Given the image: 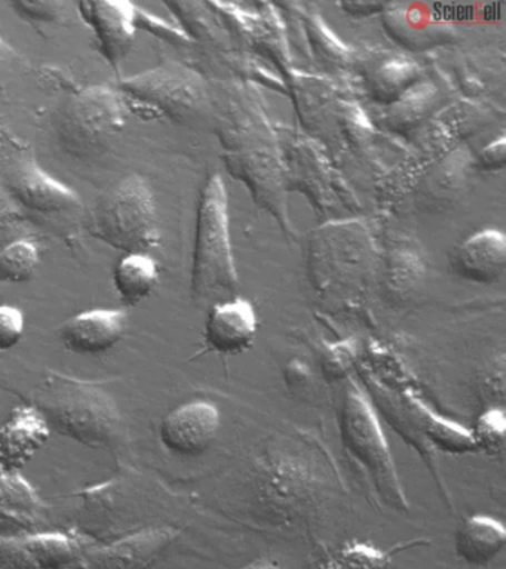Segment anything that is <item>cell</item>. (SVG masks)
<instances>
[{
    "label": "cell",
    "instance_id": "obj_6",
    "mask_svg": "<svg viewBox=\"0 0 506 569\" xmlns=\"http://www.w3.org/2000/svg\"><path fill=\"white\" fill-rule=\"evenodd\" d=\"M128 111L145 119H180L199 100V83L189 70L161 64L119 82Z\"/></svg>",
    "mask_w": 506,
    "mask_h": 569
},
{
    "label": "cell",
    "instance_id": "obj_14",
    "mask_svg": "<svg viewBox=\"0 0 506 569\" xmlns=\"http://www.w3.org/2000/svg\"><path fill=\"white\" fill-rule=\"evenodd\" d=\"M452 264L457 274L473 282H497L506 267L504 231L484 229L470 234L453 252Z\"/></svg>",
    "mask_w": 506,
    "mask_h": 569
},
{
    "label": "cell",
    "instance_id": "obj_24",
    "mask_svg": "<svg viewBox=\"0 0 506 569\" xmlns=\"http://www.w3.org/2000/svg\"><path fill=\"white\" fill-rule=\"evenodd\" d=\"M244 569H282V568L279 567V565H277L275 562H270V560L261 559V560H257V562H255V563L248 565V567L244 568Z\"/></svg>",
    "mask_w": 506,
    "mask_h": 569
},
{
    "label": "cell",
    "instance_id": "obj_4",
    "mask_svg": "<svg viewBox=\"0 0 506 569\" xmlns=\"http://www.w3.org/2000/svg\"><path fill=\"white\" fill-rule=\"evenodd\" d=\"M128 113L118 89L105 84L88 87L66 100L57 111V141L72 158H95L103 153L126 127Z\"/></svg>",
    "mask_w": 506,
    "mask_h": 569
},
{
    "label": "cell",
    "instance_id": "obj_9",
    "mask_svg": "<svg viewBox=\"0 0 506 569\" xmlns=\"http://www.w3.org/2000/svg\"><path fill=\"white\" fill-rule=\"evenodd\" d=\"M259 333V316L246 298L232 297L219 301L208 311L204 341L211 351L221 356L246 353Z\"/></svg>",
    "mask_w": 506,
    "mask_h": 569
},
{
    "label": "cell",
    "instance_id": "obj_13",
    "mask_svg": "<svg viewBox=\"0 0 506 569\" xmlns=\"http://www.w3.org/2000/svg\"><path fill=\"white\" fill-rule=\"evenodd\" d=\"M177 537L179 531L172 527L143 529L87 556L82 569H148Z\"/></svg>",
    "mask_w": 506,
    "mask_h": 569
},
{
    "label": "cell",
    "instance_id": "obj_21",
    "mask_svg": "<svg viewBox=\"0 0 506 569\" xmlns=\"http://www.w3.org/2000/svg\"><path fill=\"white\" fill-rule=\"evenodd\" d=\"M11 7L23 20L43 24H56L68 16L63 2H14Z\"/></svg>",
    "mask_w": 506,
    "mask_h": 569
},
{
    "label": "cell",
    "instance_id": "obj_7",
    "mask_svg": "<svg viewBox=\"0 0 506 569\" xmlns=\"http://www.w3.org/2000/svg\"><path fill=\"white\" fill-rule=\"evenodd\" d=\"M221 427L219 408L207 400H192L172 409L161 422L159 438L177 456L195 457L215 443Z\"/></svg>",
    "mask_w": 506,
    "mask_h": 569
},
{
    "label": "cell",
    "instance_id": "obj_23",
    "mask_svg": "<svg viewBox=\"0 0 506 569\" xmlns=\"http://www.w3.org/2000/svg\"><path fill=\"white\" fill-rule=\"evenodd\" d=\"M17 62V52L0 36V91L6 87L8 76Z\"/></svg>",
    "mask_w": 506,
    "mask_h": 569
},
{
    "label": "cell",
    "instance_id": "obj_11",
    "mask_svg": "<svg viewBox=\"0 0 506 569\" xmlns=\"http://www.w3.org/2000/svg\"><path fill=\"white\" fill-rule=\"evenodd\" d=\"M128 316L123 310L96 309L70 318L60 328L65 349L75 355L96 356L112 350L126 337Z\"/></svg>",
    "mask_w": 506,
    "mask_h": 569
},
{
    "label": "cell",
    "instance_id": "obj_8",
    "mask_svg": "<svg viewBox=\"0 0 506 569\" xmlns=\"http://www.w3.org/2000/svg\"><path fill=\"white\" fill-rule=\"evenodd\" d=\"M79 16L95 33L101 56L119 70L136 42L137 4L131 2H79Z\"/></svg>",
    "mask_w": 506,
    "mask_h": 569
},
{
    "label": "cell",
    "instance_id": "obj_18",
    "mask_svg": "<svg viewBox=\"0 0 506 569\" xmlns=\"http://www.w3.org/2000/svg\"><path fill=\"white\" fill-rule=\"evenodd\" d=\"M41 253L37 244L20 239L0 249V282L24 283L37 273Z\"/></svg>",
    "mask_w": 506,
    "mask_h": 569
},
{
    "label": "cell",
    "instance_id": "obj_12",
    "mask_svg": "<svg viewBox=\"0 0 506 569\" xmlns=\"http://www.w3.org/2000/svg\"><path fill=\"white\" fill-rule=\"evenodd\" d=\"M52 431L38 408L17 407L0 426V470L16 473L50 440Z\"/></svg>",
    "mask_w": 506,
    "mask_h": 569
},
{
    "label": "cell",
    "instance_id": "obj_19",
    "mask_svg": "<svg viewBox=\"0 0 506 569\" xmlns=\"http://www.w3.org/2000/svg\"><path fill=\"white\" fill-rule=\"evenodd\" d=\"M506 420L502 409L490 408L484 411L475 422L470 438L475 449L496 456L502 451L505 443Z\"/></svg>",
    "mask_w": 506,
    "mask_h": 569
},
{
    "label": "cell",
    "instance_id": "obj_10",
    "mask_svg": "<svg viewBox=\"0 0 506 569\" xmlns=\"http://www.w3.org/2000/svg\"><path fill=\"white\" fill-rule=\"evenodd\" d=\"M8 193L21 209L39 213H66L82 207L81 198L63 182L52 178L33 160L12 168Z\"/></svg>",
    "mask_w": 506,
    "mask_h": 569
},
{
    "label": "cell",
    "instance_id": "obj_22",
    "mask_svg": "<svg viewBox=\"0 0 506 569\" xmlns=\"http://www.w3.org/2000/svg\"><path fill=\"white\" fill-rule=\"evenodd\" d=\"M21 213L23 211L14 202V199L11 198V194L8 193V190H3L0 187V231H6L20 224V221L23 220Z\"/></svg>",
    "mask_w": 506,
    "mask_h": 569
},
{
    "label": "cell",
    "instance_id": "obj_17",
    "mask_svg": "<svg viewBox=\"0 0 506 569\" xmlns=\"http://www.w3.org/2000/svg\"><path fill=\"white\" fill-rule=\"evenodd\" d=\"M397 551L353 541L335 551L319 569H388Z\"/></svg>",
    "mask_w": 506,
    "mask_h": 569
},
{
    "label": "cell",
    "instance_id": "obj_1",
    "mask_svg": "<svg viewBox=\"0 0 506 569\" xmlns=\"http://www.w3.org/2000/svg\"><path fill=\"white\" fill-rule=\"evenodd\" d=\"M37 405L51 431L90 448L110 447L121 433V411L105 390L86 382L50 378Z\"/></svg>",
    "mask_w": 506,
    "mask_h": 569
},
{
    "label": "cell",
    "instance_id": "obj_20",
    "mask_svg": "<svg viewBox=\"0 0 506 569\" xmlns=\"http://www.w3.org/2000/svg\"><path fill=\"white\" fill-rule=\"evenodd\" d=\"M26 319L19 307L0 306V351L14 349L24 337Z\"/></svg>",
    "mask_w": 506,
    "mask_h": 569
},
{
    "label": "cell",
    "instance_id": "obj_3",
    "mask_svg": "<svg viewBox=\"0 0 506 569\" xmlns=\"http://www.w3.org/2000/svg\"><path fill=\"white\" fill-rule=\"evenodd\" d=\"M238 288L229 238L228 196L224 180L211 177L198 204L195 234L192 291L197 298L234 293Z\"/></svg>",
    "mask_w": 506,
    "mask_h": 569
},
{
    "label": "cell",
    "instance_id": "obj_15",
    "mask_svg": "<svg viewBox=\"0 0 506 569\" xmlns=\"http://www.w3.org/2000/svg\"><path fill=\"white\" fill-rule=\"evenodd\" d=\"M456 553L466 563H490L506 545V529L490 516L475 515L460 525L456 533Z\"/></svg>",
    "mask_w": 506,
    "mask_h": 569
},
{
    "label": "cell",
    "instance_id": "obj_2",
    "mask_svg": "<svg viewBox=\"0 0 506 569\" xmlns=\"http://www.w3.org/2000/svg\"><path fill=\"white\" fill-rule=\"evenodd\" d=\"M88 230L126 253H149L157 248L161 231L149 182L132 173L110 187L92 208Z\"/></svg>",
    "mask_w": 506,
    "mask_h": 569
},
{
    "label": "cell",
    "instance_id": "obj_5",
    "mask_svg": "<svg viewBox=\"0 0 506 569\" xmlns=\"http://www.w3.org/2000/svg\"><path fill=\"white\" fill-rule=\"evenodd\" d=\"M340 431L345 447L366 467L384 500L397 509H406V497L379 420L366 396L355 386L345 396Z\"/></svg>",
    "mask_w": 506,
    "mask_h": 569
},
{
    "label": "cell",
    "instance_id": "obj_16",
    "mask_svg": "<svg viewBox=\"0 0 506 569\" xmlns=\"http://www.w3.org/2000/svg\"><path fill=\"white\" fill-rule=\"evenodd\" d=\"M157 261L149 253H126L113 270V287L127 306H139L158 287Z\"/></svg>",
    "mask_w": 506,
    "mask_h": 569
}]
</instances>
